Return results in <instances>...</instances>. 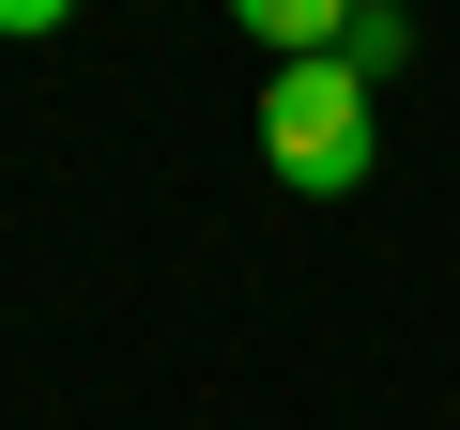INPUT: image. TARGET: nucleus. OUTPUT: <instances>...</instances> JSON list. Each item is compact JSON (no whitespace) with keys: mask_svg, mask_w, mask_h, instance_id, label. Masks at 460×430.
I'll return each instance as SVG.
<instances>
[{"mask_svg":"<svg viewBox=\"0 0 460 430\" xmlns=\"http://www.w3.org/2000/svg\"><path fill=\"white\" fill-rule=\"evenodd\" d=\"M384 77L368 62H338V47H307V62H277L261 77V169L277 184H307V200H353L368 184V154H384V108H368Z\"/></svg>","mask_w":460,"mask_h":430,"instance_id":"1","label":"nucleus"},{"mask_svg":"<svg viewBox=\"0 0 460 430\" xmlns=\"http://www.w3.org/2000/svg\"><path fill=\"white\" fill-rule=\"evenodd\" d=\"M230 31H246L261 62H307V47H338V31H353V0H230Z\"/></svg>","mask_w":460,"mask_h":430,"instance_id":"2","label":"nucleus"},{"mask_svg":"<svg viewBox=\"0 0 460 430\" xmlns=\"http://www.w3.org/2000/svg\"><path fill=\"white\" fill-rule=\"evenodd\" d=\"M338 62H368V77H384V62H414V16H399V0H353V31H338Z\"/></svg>","mask_w":460,"mask_h":430,"instance_id":"3","label":"nucleus"},{"mask_svg":"<svg viewBox=\"0 0 460 430\" xmlns=\"http://www.w3.org/2000/svg\"><path fill=\"white\" fill-rule=\"evenodd\" d=\"M62 16H77V0H0V31H16V47H47Z\"/></svg>","mask_w":460,"mask_h":430,"instance_id":"4","label":"nucleus"}]
</instances>
